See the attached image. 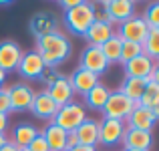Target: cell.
Segmentation results:
<instances>
[{
    "instance_id": "obj_35",
    "label": "cell",
    "mask_w": 159,
    "mask_h": 151,
    "mask_svg": "<svg viewBox=\"0 0 159 151\" xmlns=\"http://www.w3.org/2000/svg\"><path fill=\"white\" fill-rule=\"evenodd\" d=\"M8 125H10V119H8V115L0 113V133H6Z\"/></svg>"
},
{
    "instance_id": "obj_21",
    "label": "cell",
    "mask_w": 159,
    "mask_h": 151,
    "mask_svg": "<svg viewBox=\"0 0 159 151\" xmlns=\"http://www.w3.org/2000/svg\"><path fill=\"white\" fill-rule=\"evenodd\" d=\"M109 95H111V91H109L103 83H97V85L83 97V105H85V109H91V111H103Z\"/></svg>"
},
{
    "instance_id": "obj_5",
    "label": "cell",
    "mask_w": 159,
    "mask_h": 151,
    "mask_svg": "<svg viewBox=\"0 0 159 151\" xmlns=\"http://www.w3.org/2000/svg\"><path fill=\"white\" fill-rule=\"evenodd\" d=\"M149 26L145 24V20L141 16H131L129 20H125L123 24H119L115 30V34L119 36L123 43H137L143 44V40L147 39Z\"/></svg>"
},
{
    "instance_id": "obj_9",
    "label": "cell",
    "mask_w": 159,
    "mask_h": 151,
    "mask_svg": "<svg viewBox=\"0 0 159 151\" xmlns=\"http://www.w3.org/2000/svg\"><path fill=\"white\" fill-rule=\"evenodd\" d=\"M125 129H127V125H125L123 121L101 119L99 121V143L107 145V147L121 143V139H123V135H125Z\"/></svg>"
},
{
    "instance_id": "obj_1",
    "label": "cell",
    "mask_w": 159,
    "mask_h": 151,
    "mask_svg": "<svg viewBox=\"0 0 159 151\" xmlns=\"http://www.w3.org/2000/svg\"><path fill=\"white\" fill-rule=\"evenodd\" d=\"M70 40L66 39L62 32H52V34H44L40 39H36V53L43 58V62L47 66H54L58 69V65L66 61L70 57Z\"/></svg>"
},
{
    "instance_id": "obj_3",
    "label": "cell",
    "mask_w": 159,
    "mask_h": 151,
    "mask_svg": "<svg viewBox=\"0 0 159 151\" xmlns=\"http://www.w3.org/2000/svg\"><path fill=\"white\" fill-rule=\"evenodd\" d=\"M87 119V109L83 103H77V101H70L69 105L58 109V113L54 115L52 123L57 127H61L62 131H77V127Z\"/></svg>"
},
{
    "instance_id": "obj_18",
    "label": "cell",
    "mask_w": 159,
    "mask_h": 151,
    "mask_svg": "<svg viewBox=\"0 0 159 151\" xmlns=\"http://www.w3.org/2000/svg\"><path fill=\"white\" fill-rule=\"evenodd\" d=\"M155 61H151L149 57H145V54H139V57L131 58L129 62H125L123 69H125V77H131V79H145L147 81V77L153 73V69H155Z\"/></svg>"
},
{
    "instance_id": "obj_28",
    "label": "cell",
    "mask_w": 159,
    "mask_h": 151,
    "mask_svg": "<svg viewBox=\"0 0 159 151\" xmlns=\"http://www.w3.org/2000/svg\"><path fill=\"white\" fill-rule=\"evenodd\" d=\"M139 54H143V48H141V44H137V43H123L119 62H121V65H125V62H129L131 58L139 57Z\"/></svg>"
},
{
    "instance_id": "obj_12",
    "label": "cell",
    "mask_w": 159,
    "mask_h": 151,
    "mask_svg": "<svg viewBox=\"0 0 159 151\" xmlns=\"http://www.w3.org/2000/svg\"><path fill=\"white\" fill-rule=\"evenodd\" d=\"M28 30L34 39H40L44 34L58 32V18L52 12H36L28 22Z\"/></svg>"
},
{
    "instance_id": "obj_22",
    "label": "cell",
    "mask_w": 159,
    "mask_h": 151,
    "mask_svg": "<svg viewBox=\"0 0 159 151\" xmlns=\"http://www.w3.org/2000/svg\"><path fill=\"white\" fill-rule=\"evenodd\" d=\"M39 133H40L39 127H34V125H30V123H20V125H16V127H14V133H12V139L10 141L18 149H26L28 145H30V141L34 139Z\"/></svg>"
},
{
    "instance_id": "obj_34",
    "label": "cell",
    "mask_w": 159,
    "mask_h": 151,
    "mask_svg": "<svg viewBox=\"0 0 159 151\" xmlns=\"http://www.w3.org/2000/svg\"><path fill=\"white\" fill-rule=\"evenodd\" d=\"M81 2H83V0H58V4L65 8V12L70 10V8H75V6H79Z\"/></svg>"
},
{
    "instance_id": "obj_30",
    "label": "cell",
    "mask_w": 159,
    "mask_h": 151,
    "mask_svg": "<svg viewBox=\"0 0 159 151\" xmlns=\"http://www.w3.org/2000/svg\"><path fill=\"white\" fill-rule=\"evenodd\" d=\"M58 77H61V71L54 69V66H47V69H44V73H43V77H40V81L47 83V87H51Z\"/></svg>"
},
{
    "instance_id": "obj_6",
    "label": "cell",
    "mask_w": 159,
    "mask_h": 151,
    "mask_svg": "<svg viewBox=\"0 0 159 151\" xmlns=\"http://www.w3.org/2000/svg\"><path fill=\"white\" fill-rule=\"evenodd\" d=\"M103 12H105L107 20L113 26H119L125 20H129L131 16H135V2L133 0H105L101 4Z\"/></svg>"
},
{
    "instance_id": "obj_20",
    "label": "cell",
    "mask_w": 159,
    "mask_h": 151,
    "mask_svg": "<svg viewBox=\"0 0 159 151\" xmlns=\"http://www.w3.org/2000/svg\"><path fill=\"white\" fill-rule=\"evenodd\" d=\"M77 139L79 145H87V147H95L99 143V121L89 119L87 117L81 125L77 127Z\"/></svg>"
},
{
    "instance_id": "obj_32",
    "label": "cell",
    "mask_w": 159,
    "mask_h": 151,
    "mask_svg": "<svg viewBox=\"0 0 159 151\" xmlns=\"http://www.w3.org/2000/svg\"><path fill=\"white\" fill-rule=\"evenodd\" d=\"M0 113H10V99H8V87H0Z\"/></svg>"
},
{
    "instance_id": "obj_7",
    "label": "cell",
    "mask_w": 159,
    "mask_h": 151,
    "mask_svg": "<svg viewBox=\"0 0 159 151\" xmlns=\"http://www.w3.org/2000/svg\"><path fill=\"white\" fill-rule=\"evenodd\" d=\"M34 93L30 85L16 83L8 87V99H10V111H30V105L34 101Z\"/></svg>"
},
{
    "instance_id": "obj_25",
    "label": "cell",
    "mask_w": 159,
    "mask_h": 151,
    "mask_svg": "<svg viewBox=\"0 0 159 151\" xmlns=\"http://www.w3.org/2000/svg\"><path fill=\"white\" fill-rule=\"evenodd\" d=\"M99 48H101L103 57L107 58L109 65H115V62H119V58H121V48H123V40H121L117 34H113L111 39H109L107 43H103Z\"/></svg>"
},
{
    "instance_id": "obj_4",
    "label": "cell",
    "mask_w": 159,
    "mask_h": 151,
    "mask_svg": "<svg viewBox=\"0 0 159 151\" xmlns=\"http://www.w3.org/2000/svg\"><path fill=\"white\" fill-rule=\"evenodd\" d=\"M133 109H135V103L131 99H127L121 91H111L101 113H103V119H117L125 123Z\"/></svg>"
},
{
    "instance_id": "obj_24",
    "label": "cell",
    "mask_w": 159,
    "mask_h": 151,
    "mask_svg": "<svg viewBox=\"0 0 159 151\" xmlns=\"http://www.w3.org/2000/svg\"><path fill=\"white\" fill-rule=\"evenodd\" d=\"M145 85L147 81L145 79H131V77H125L123 79V85H121V93L125 95L127 99H131L135 105H139L141 97H143V91H145Z\"/></svg>"
},
{
    "instance_id": "obj_8",
    "label": "cell",
    "mask_w": 159,
    "mask_h": 151,
    "mask_svg": "<svg viewBox=\"0 0 159 151\" xmlns=\"http://www.w3.org/2000/svg\"><path fill=\"white\" fill-rule=\"evenodd\" d=\"M47 65L43 62V58L39 57L36 50H28V53H22V58H20L16 71L20 73V77L28 79V81H39L43 77Z\"/></svg>"
},
{
    "instance_id": "obj_39",
    "label": "cell",
    "mask_w": 159,
    "mask_h": 151,
    "mask_svg": "<svg viewBox=\"0 0 159 151\" xmlns=\"http://www.w3.org/2000/svg\"><path fill=\"white\" fill-rule=\"evenodd\" d=\"M4 81H6V73H4V71H0V87L4 85Z\"/></svg>"
},
{
    "instance_id": "obj_16",
    "label": "cell",
    "mask_w": 159,
    "mask_h": 151,
    "mask_svg": "<svg viewBox=\"0 0 159 151\" xmlns=\"http://www.w3.org/2000/svg\"><path fill=\"white\" fill-rule=\"evenodd\" d=\"M47 93L51 95V99L57 103L58 109L65 107V105H69L70 101H75V93H73V89H70L69 77L62 75V73H61V77H58L51 87H47Z\"/></svg>"
},
{
    "instance_id": "obj_40",
    "label": "cell",
    "mask_w": 159,
    "mask_h": 151,
    "mask_svg": "<svg viewBox=\"0 0 159 151\" xmlns=\"http://www.w3.org/2000/svg\"><path fill=\"white\" fill-rule=\"evenodd\" d=\"M6 4H10V0H0V6H6Z\"/></svg>"
},
{
    "instance_id": "obj_14",
    "label": "cell",
    "mask_w": 159,
    "mask_h": 151,
    "mask_svg": "<svg viewBox=\"0 0 159 151\" xmlns=\"http://www.w3.org/2000/svg\"><path fill=\"white\" fill-rule=\"evenodd\" d=\"M22 53L24 50L20 48L18 43H14L10 39L2 40L0 43V71H4V73L16 71L20 58H22Z\"/></svg>"
},
{
    "instance_id": "obj_23",
    "label": "cell",
    "mask_w": 159,
    "mask_h": 151,
    "mask_svg": "<svg viewBox=\"0 0 159 151\" xmlns=\"http://www.w3.org/2000/svg\"><path fill=\"white\" fill-rule=\"evenodd\" d=\"M43 137L48 145V151H65V139L66 131H62L61 127H57L54 123H48L47 129H43Z\"/></svg>"
},
{
    "instance_id": "obj_37",
    "label": "cell",
    "mask_w": 159,
    "mask_h": 151,
    "mask_svg": "<svg viewBox=\"0 0 159 151\" xmlns=\"http://www.w3.org/2000/svg\"><path fill=\"white\" fill-rule=\"evenodd\" d=\"M66 151H97L95 147H87V145H77L73 149H66Z\"/></svg>"
},
{
    "instance_id": "obj_33",
    "label": "cell",
    "mask_w": 159,
    "mask_h": 151,
    "mask_svg": "<svg viewBox=\"0 0 159 151\" xmlns=\"http://www.w3.org/2000/svg\"><path fill=\"white\" fill-rule=\"evenodd\" d=\"M77 145H79L77 133H75V131H69V133H66V139H65V151H66V149H73V147H77Z\"/></svg>"
},
{
    "instance_id": "obj_2",
    "label": "cell",
    "mask_w": 159,
    "mask_h": 151,
    "mask_svg": "<svg viewBox=\"0 0 159 151\" xmlns=\"http://www.w3.org/2000/svg\"><path fill=\"white\" fill-rule=\"evenodd\" d=\"M93 22H95V4L85 2V0L79 6L65 12V26L69 28L70 34L83 36Z\"/></svg>"
},
{
    "instance_id": "obj_13",
    "label": "cell",
    "mask_w": 159,
    "mask_h": 151,
    "mask_svg": "<svg viewBox=\"0 0 159 151\" xmlns=\"http://www.w3.org/2000/svg\"><path fill=\"white\" fill-rule=\"evenodd\" d=\"M30 113L34 117H39V119L52 123L54 115L58 113V107H57V103L51 99V95L47 93V89L34 93V101H32V105H30Z\"/></svg>"
},
{
    "instance_id": "obj_42",
    "label": "cell",
    "mask_w": 159,
    "mask_h": 151,
    "mask_svg": "<svg viewBox=\"0 0 159 151\" xmlns=\"http://www.w3.org/2000/svg\"><path fill=\"white\" fill-rule=\"evenodd\" d=\"M20 151H28V149H20Z\"/></svg>"
},
{
    "instance_id": "obj_29",
    "label": "cell",
    "mask_w": 159,
    "mask_h": 151,
    "mask_svg": "<svg viewBox=\"0 0 159 151\" xmlns=\"http://www.w3.org/2000/svg\"><path fill=\"white\" fill-rule=\"evenodd\" d=\"M149 28H159V2H151L145 8V14L141 16Z\"/></svg>"
},
{
    "instance_id": "obj_10",
    "label": "cell",
    "mask_w": 159,
    "mask_h": 151,
    "mask_svg": "<svg viewBox=\"0 0 159 151\" xmlns=\"http://www.w3.org/2000/svg\"><path fill=\"white\" fill-rule=\"evenodd\" d=\"M79 66L85 69V71H89V73H93V75H97V77H101V75L107 73L109 62H107V58L103 57V53H101L99 47L87 44V48L81 53V65Z\"/></svg>"
},
{
    "instance_id": "obj_15",
    "label": "cell",
    "mask_w": 159,
    "mask_h": 151,
    "mask_svg": "<svg viewBox=\"0 0 159 151\" xmlns=\"http://www.w3.org/2000/svg\"><path fill=\"white\" fill-rule=\"evenodd\" d=\"M69 83H70V89H73L75 95L85 97V95L99 83V77L93 75V73H89V71H85V69H81V66H77V69L69 75Z\"/></svg>"
},
{
    "instance_id": "obj_31",
    "label": "cell",
    "mask_w": 159,
    "mask_h": 151,
    "mask_svg": "<svg viewBox=\"0 0 159 151\" xmlns=\"http://www.w3.org/2000/svg\"><path fill=\"white\" fill-rule=\"evenodd\" d=\"M26 149L28 151H48V145H47V141H44L43 133H39V135L30 141V145H28Z\"/></svg>"
},
{
    "instance_id": "obj_19",
    "label": "cell",
    "mask_w": 159,
    "mask_h": 151,
    "mask_svg": "<svg viewBox=\"0 0 159 151\" xmlns=\"http://www.w3.org/2000/svg\"><path fill=\"white\" fill-rule=\"evenodd\" d=\"M113 34H115V26H113L111 22H99V20H95L83 36L87 39V43H89L91 47H101V44L107 43Z\"/></svg>"
},
{
    "instance_id": "obj_36",
    "label": "cell",
    "mask_w": 159,
    "mask_h": 151,
    "mask_svg": "<svg viewBox=\"0 0 159 151\" xmlns=\"http://www.w3.org/2000/svg\"><path fill=\"white\" fill-rule=\"evenodd\" d=\"M0 151H20V149L16 147V145L12 143L10 139H8V143H6V145H2V147H0Z\"/></svg>"
},
{
    "instance_id": "obj_41",
    "label": "cell",
    "mask_w": 159,
    "mask_h": 151,
    "mask_svg": "<svg viewBox=\"0 0 159 151\" xmlns=\"http://www.w3.org/2000/svg\"><path fill=\"white\" fill-rule=\"evenodd\" d=\"M123 151H141V149H127V147H123Z\"/></svg>"
},
{
    "instance_id": "obj_27",
    "label": "cell",
    "mask_w": 159,
    "mask_h": 151,
    "mask_svg": "<svg viewBox=\"0 0 159 151\" xmlns=\"http://www.w3.org/2000/svg\"><path fill=\"white\" fill-rule=\"evenodd\" d=\"M141 48H143L145 57H149L151 61H157L159 58V28H149L147 39L143 40Z\"/></svg>"
},
{
    "instance_id": "obj_11",
    "label": "cell",
    "mask_w": 159,
    "mask_h": 151,
    "mask_svg": "<svg viewBox=\"0 0 159 151\" xmlns=\"http://www.w3.org/2000/svg\"><path fill=\"white\" fill-rule=\"evenodd\" d=\"M157 117H159V109L151 111V109H145L141 105H135V109L131 111V115L127 117L125 125L131 129H141V131H151L157 123Z\"/></svg>"
},
{
    "instance_id": "obj_17",
    "label": "cell",
    "mask_w": 159,
    "mask_h": 151,
    "mask_svg": "<svg viewBox=\"0 0 159 151\" xmlns=\"http://www.w3.org/2000/svg\"><path fill=\"white\" fill-rule=\"evenodd\" d=\"M123 147L127 149H141V151H149L153 145V133L151 131H141V129H125V135L121 139Z\"/></svg>"
},
{
    "instance_id": "obj_38",
    "label": "cell",
    "mask_w": 159,
    "mask_h": 151,
    "mask_svg": "<svg viewBox=\"0 0 159 151\" xmlns=\"http://www.w3.org/2000/svg\"><path fill=\"white\" fill-rule=\"evenodd\" d=\"M8 143V137H6V133H0V147L2 145H6Z\"/></svg>"
},
{
    "instance_id": "obj_26",
    "label": "cell",
    "mask_w": 159,
    "mask_h": 151,
    "mask_svg": "<svg viewBox=\"0 0 159 151\" xmlns=\"http://www.w3.org/2000/svg\"><path fill=\"white\" fill-rule=\"evenodd\" d=\"M139 105H141V107H145V109H151V111L159 109V83L147 81L145 91H143V97H141Z\"/></svg>"
}]
</instances>
